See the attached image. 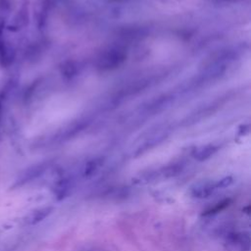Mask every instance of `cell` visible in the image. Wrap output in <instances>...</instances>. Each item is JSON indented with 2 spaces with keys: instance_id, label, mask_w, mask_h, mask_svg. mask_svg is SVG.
<instances>
[{
  "instance_id": "30bf717a",
  "label": "cell",
  "mask_w": 251,
  "mask_h": 251,
  "mask_svg": "<svg viewBox=\"0 0 251 251\" xmlns=\"http://www.w3.org/2000/svg\"><path fill=\"white\" fill-rule=\"evenodd\" d=\"M102 162L100 159H95V160H91L88 163H86L84 170H83V176L85 177H90L92 176L99 169V167L101 166Z\"/></svg>"
},
{
  "instance_id": "5bb4252c",
  "label": "cell",
  "mask_w": 251,
  "mask_h": 251,
  "mask_svg": "<svg viewBox=\"0 0 251 251\" xmlns=\"http://www.w3.org/2000/svg\"><path fill=\"white\" fill-rule=\"evenodd\" d=\"M0 108H1V104H0Z\"/></svg>"
},
{
  "instance_id": "7c38bea8",
  "label": "cell",
  "mask_w": 251,
  "mask_h": 251,
  "mask_svg": "<svg viewBox=\"0 0 251 251\" xmlns=\"http://www.w3.org/2000/svg\"><path fill=\"white\" fill-rule=\"evenodd\" d=\"M232 181H233V178L228 176H226V177L218 180L217 182H215V187H216V189L225 188V187L229 186L232 183Z\"/></svg>"
},
{
  "instance_id": "ba28073f",
  "label": "cell",
  "mask_w": 251,
  "mask_h": 251,
  "mask_svg": "<svg viewBox=\"0 0 251 251\" xmlns=\"http://www.w3.org/2000/svg\"><path fill=\"white\" fill-rule=\"evenodd\" d=\"M181 171H182L181 165L174 164L158 171L157 176H158V178H170V177L176 176L177 175L180 174Z\"/></svg>"
},
{
  "instance_id": "9c48e42d",
  "label": "cell",
  "mask_w": 251,
  "mask_h": 251,
  "mask_svg": "<svg viewBox=\"0 0 251 251\" xmlns=\"http://www.w3.org/2000/svg\"><path fill=\"white\" fill-rule=\"evenodd\" d=\"M232 202L231 198H225L223 200H221L220 202L216 203L213 207H210L208 209H206L205 211H203L202 216L203 217H207V216H211V215H215L220 213L221 211L225 210L226 207H228Z\"/></svg>"
},
{
  "instance_id": "6da1fadb",
  "label": "cell",
  "mask_w": 251,
  "mask_h": 251,
  "mask_svg": "<svg viewBox=\"0 0 251 251\" xmlns=\"http://www.w3.org/2000/svg\"><path fill=\"white\" fill-rule=\"evenodd\" d=\"M126 52L118 47L103 51L97 58L96 65L100 70L108 71L118 68L126 60Z\"/></svg>"
},
{
  "instance_id": "52a82bcc",
  "label": "cell",
  "mask_w": 251,
  "mask_h": 251,
  "mask_svg": "<svg viewBox=\"0 0 251 251\" xmlns=\"http://www.w3.org/2000/svg\"><path fill=\"white\" fill-rule=\"evenodd\" d=\"M218 146L208 144L195 149V151L193 152V157L198 161H205L209 159L211 156H213L218 151Z\"/></svg>"
},
{
  "instance_id": "5b68a950",
  "label": "cell",
  "mask_w": 251,
  "mask_h": 251,
  "mask_svg": "<svg viewBox=\"0 0 251 251\" xmlns=\"http://www.w3.org/2000/svg\"><path fill=\"white\" fill-rule=\"evenodd\" d=\"M227 240L238 246L240 251L250 250V236L247 232H231L227 235Z\"/></svg>"
},
{
  "instance_id": "277c9868",
  "label": "cell",
  "mask_w": 251,
  "mask_h": 251,
  "mask_svg": "<svg viewBox=\"0 0 251 251\" xmlns=\"http://www.w3.org/2000/svg\"><path fill=\"white\" fill-rule=\"evenodd\" d=\"M53 210L54 208L50 206L35 209L25 217L24 222L27 226H35L40 222H42L44 219H46L53 212Z\"/></svg>"
},
{
  "instance_id": "3957f363",
  "label": "cell",
  "mask_w": 251,
  "mask_h": 251,
  "mask_svg": "<svg viewBox=\"0 0 251 251\" xmlns=\"http://www.w3.org/2000/svg\"><path fill=\"white\" fill-rule=\"evenodd\" d=\"M216 190L215 182L211 181H201L193 184L190 187L189 193L192 197L198 199H204L211 196Z\"/></svg>"
},
{
  "instance_id": "8992f818",
  "label": "cell",
  "mask_w": 251,
  "mask_h": 251,
  "mask_svg": "<svg viewBox=\"0 0 251 251\" xmlns=\"http://www.w3.org/2000/svg\"><path fill=\"white\" fill-rule=\"evenodd\" d=\"M71 188H72V184L68 178L63 177V178L58 179L53 184V188H52L56 200L61 201L63 199H65L69 195Z\"/></svg>"
},
{
  "instance_id": "8fae6325",
  "label": "cell",
  "mask_w": 251,
  "mask_h": 251,
  "mask_svg": "<svg viewBox=\"0 0 251 251\" xmlns=\"http://www.w3.org/2000/svg\"><path fill=\"white\" fill-rule=\"evenodd\" d=\"M63 73L66 76L71 77L75 75L76 73V67L74 65L73 62H67L63 67Z\"/></svg>"
},
{
  "instance_id": "7a4b0ae2",
  "label": "cell",
  "mask_w": 251,
  "mask_h": 251,
  "mask_svg": "<svg viewBox=\"0 0 251 251\" xmlns=\"http://www.w3.org/2000/svg\"><path fill=\"white\" fill-rule=\"evenodd\" d=\"M47 168H48L47 163H39V164L30 166V167L25 169L18 175V176L16 177L14 183L11 185L10 188L12 190H14V189H18V188L25 185L26 183L32 181L33 179H35V178L39 177L41 175H43Z\"/></svg>"
},
{
  "instance_id": "4fadbf2b",
  "label": "cell",
  "mask_w": 251,
  "mask_h": 251,
  "mask_svg": "<svg viewBox=\"0 0 251 251\" xmlns=\"http://www.w3.org/2000/svg\"><path fill=\"white\" fill-rule=\"evenodd\" d=\"M250 209H251V207H250V205H247L246 207H243V209H242V211L244 212V213H246V214H250Z\"/></svg>"
}]
</instances>
